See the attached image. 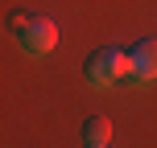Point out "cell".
<instances>
[{"mask_svg":"<svg viewBox=\"0 0 157 148\" xmlns=\"http://www.w3.org/2000/svg\"><path fill=\"white\" fill-rule=\"evenodd\" d=\"M13 37H17V45H21L25 54L41 58V54H50V49H54V41H58V25L50 21V16L25 13V16H17V21H13Z\"/></svg>","mask_w":157,"mask_h":148,"instance_id":"6da1fadb","label":"cell"},{"mask_svg":"<svg viewBox=\"0 0 157 148\" xmlns=\"http://www.w3.org/2000/svg\"><path fill=\"white\" fill-rule=\"evenodd\" d=\"M124 74H132V62H128V54L116 49V45H103V49H95V54L87 58V78H91L95 86H112Z\"/></svg>","mask_w":157,"mask_h":148,"instance_id":"7a4b0ae2","label":"cell"},{"mask_svg":"<svg viewBox=\"0 0 157 148\" xmlns=\"http://www.w3.org/2000/svg\"><path fill=\"white\" fill-rule=\"evenodd\" d=\"M128 62H132V78L136 82H153L157 78V37H145L128 49Z\"/></svg>","mask_w":157,"mask_h":148,"instance_id":"3957f363","label":"cell"},{"mask_svg":"<svg viewBox=\"0 0 157 148\" xmlns=\"http://www.w3.org/2000/svg\"><path fill=\"white\" fill-rule=\"evenodd\" d=\"M78 140H83L87 148H103V144L112 140V124L103 115H87L83 128H78Z\"/></svg>","mask_w":157,"mask_h":148,"instance_id":"277c9868","label":"cell"}]
</instances>
